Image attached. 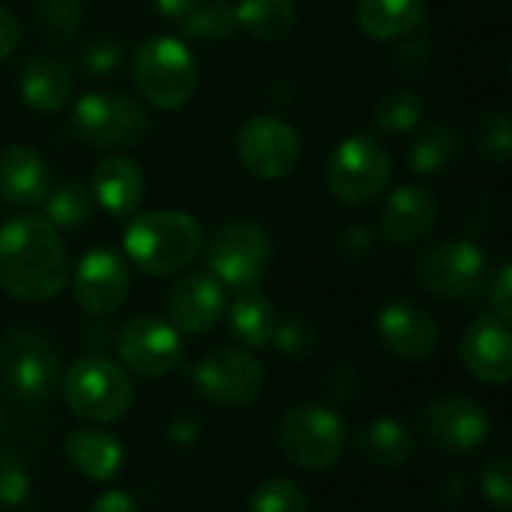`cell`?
<instances>
[{
    "label": "cell",
    "mask_w": 512,
    "mask_h": 512,
    "mask_svg": "<svg viewBox=\"0 0 512 512\" xmlns=\"http://www.w3.org/2000/svg\"><path fill=\"white\" fill-rule=\"evenodd\" d=\"M117 354L129 372L141 378H165L180 366L183 342L168 321L135 315L117 333Z\"/></svg>",
    "instance_id": "4fadbf2b"
},
{
    "label": "cell",
    "mask_w": 512,
    "mask_h": 512,
    "mask_svg": "<svg viewBox=\"0 0 512 512\" xmlns=\"http://www.w3.org/2000/svg\"><path fill=\"white\" fill-rule=\"evenodd\" d=\"M132 78L138 93L159 111L183 108L198 87V63L174 36H150L135 48Z\"/></svg>",
    "instance_id": "277c9868"
},
{
    "label": "cell",
    "mask_w": 512,
    "mask_h": 512,
    "mask_svg": "<svg viewBox=\"0 0 512 512\" xmlns=\"http://www.w3.org/2000/svg\"><path fill=\"white\" fill-rule=\"evenodd\" d=\"M345 423L327 405H294L279 420L282 456L306 474H324L345 453Z\"/></svg>",
    "instance_id": "5b68a950"
},
{
    "label": "cell",
    "mask_w": 512,
    "mask_h": 512,
    "mask_svg": "<svg viewBox=\"0 0 512 512\" xmlns=\"http://www.w3.org/2000/svg\"><path fill=\"white\" fill-rule=\"evenodd\" d=\"M204 243V231L186 210H150L135 216L123 231L129 261L147 276H171L186 270Z\"/></svg>",
    "instance_id": "7a4b0ae2"
},
{
    "label": "cell",
    "mask_w": 512,
    "mask_h": 512,
    "mask_svg": "<svg viewBox=\"0 0 512 512\" xmlns=\"http://www.w3.org/2000/svg\"><path fill=\"white\" fill-rule=\"evenodd\" d=\"M480 492L498 512L512 510V465L504 456H492L480 468Z\"/></svg>",
    "instance_id": "74e56055"
},
{
    "label": "cell",
    "mask_w": 512,
    "mask_h": 512,
    "mask_svg": "<svg viewBox=\"0 0 512 512\" xmlns=\"http://www.w3.org/2000/svg\"><path fill=\"white\" fill-rule=\"evenodd\" d=\"M72 126L87 147L114 150L138 144L150 132V117L138 102L114 90H93L75 102Z\"/></svg>",
    "instance_id": "30bf717a"
},
{
    "label": "cell",
    "mask_w": 512,
    "mask_h": 512,
    "mask_svg": "<svg viewBox=\"0 0 512 512\" xmlns=\"http://www.w3.org/2000/svg\"><path fill=\"white\" fill-rule=\"evenodd\" d=\"M180 24L189 39H231L237 33L234 9L225 0L198 3Z\"/></svg>",
    "instance_id": "4dcf8cb0"
},
{
    "label": "cell",
    "mask_w": 512,
    "mask_h": 512,
    "mask_svg": "<svg viewBox=\"0 0 512 512\" xmlns=\"http://www.w3.org/2000/svg\"><path fill=\"white\" fill-rule=\"evenodd\" d=\"M201 0H153L156 12L165 18V21H183Z\"/></svg>",
    "instance_id": "bcb514c9"
},
{
    "label": "cell",
    "mask_w": 512,
    "mask_h": 512,
    "mask_svg": "<svg viewBox=\"0 0 512 512\" xmlns=\"http://www.w3.org/2000/svg\"><path fill=\"white\" fill-rule=\"evenodd\" d=\"M60 354L39 330H12L0 339V381L21 402H42L60 384Z\"/></svg>",
    "instance_id": "ba28073f"
},
{
    "label": "cell",
    "mask_w": 512,
    "mask_h": 512,
    "mask_svg": "<svg viewBox=\"0 0 512 512\" xmlns=\"http://www.w3.org/2000/svg\"><path fill=\"white\" fill-rule=\"evenodd\" d=\"M249 512H309V498L300 483L270 477L249 495Z\"/></svg>",
    "instance_id": "1f68e13d"
},
{
    "label": "cell",
    "mask_w": 512,
    "mask_h": 512,
    "mask_svg": "<svg viewBox=\"0 0 512 512\" xmlns=\"http://www.w3.org/2000/svg\"><path fill=\"white\" fill-rule=\"evenodd\" d=\"M321 387H324V393H327L330 402H336V405H351V402H357V396L363 393V375H360V369H357L354 363L336 360V363L327 369Z\"/></svg>",
    "instance_id": "f35d334b"
},
{
    "label": "cell",
    "mask_w": 512,
    "mask_h": 512,
    "mask_svg": "<svg viewBox=\"0 0 512 512\" xmlns=\"http://www.w3.org/2000/svg\"><path fill=\"white\" fill-rule=\"evenodd\" d=\"M66 462L93 483H108L120 474L123 444L102 429H75L63 438Z\"/></svg>",
    "instance_id": "7402d4cb"
},
{
    "label": "cell",
    "mask_w": 512,
    "mask_h": 512,
    "mask_svg": "<svg viewBox=\"0 0 512 512\" xmlns=\"http://www.w3.org/2000/svg\"><path fill=\"white\" fill-rule=\"evenodd\" d=\"M375 330H378V342L384 345V351L405 363L429 360L441 342V327L435 315L426 306L411 303V300L387 303L378 312Z\"/></svg>",
    "instance_id": "2e32d148"
},
{
    "label": "cell",
    "mask_w": 512,
    "mask_h": 512,
    "mask_svg": "<svg viewBox=\"0 0 512 512\" xmlns=\"http://www.w3.org/2000/svg\"><path fill=\"white\" fill-rule=\"evenodd\" d=\"M201 438V423L192 417V414H177L171 423H168V441L180 450H189L195 447Z\"/></svg>",
    "instance_id": "7bdbcfd3"
},
{
    "label": "cell",
    "mask_w": 512,
    "mask_h": 512,
    "mask_svg": "<svg viewBox=\"0 0 512 512\" xmlns=\"http://www.w3.org/2000/svg\"><path fill=\"white\" fill-rule=\"evenodd\" d=\"M474 144L477 150L498 162V165H507L512 153V132H510V114L507 111H486L477 117L474 123Z\"/></svg>",
    "instance_id": "836d02e7"
},
{
    "label": "cell",
    "mask_w": 512,
    "mask_h": 512,
    "mask_svg": "<svg viewBox=\"0 0 512 512\" xmlns=\"http://www.w3.org/2000/svg\"><path fill=\"white\" fill-rule=\"evenodd\" d=\"M489 306H492V315L504 324L512 321V267L510 264H501L498 276L492 279L489 285Z\"/></svg>",
    "instance_id": "60d3db41"
},
{
    "label": "cell",
    "mask_w": 512,
    "mask_h": 512,
    "mask_svg": "<svg viewBox=\"0 0 512 512\" xmlns=\"http://www.w3.org/2000/svg\"><path fill=\"white\" fill-rule=\"evenodd\" d=\"M51 189V168L48 162L24 147L9 144L0 150V201L12 207H33L45 201Z\"/></svg>",
    "instance_id": "44dd1931"
},
{
    "label": "cell",
    "mask_w": 512,
    "mask_h": 512,
    "mask_svg": "<svg viewBox=\"0 0 512 512\" xmlns=\"http://www.w3.org/2000/svg\"><path fill=\"white\" fill-rule=\"evenodd\" d=\"M459 153V132L450 123H435L417 135L408 150V168L414 174H441Z\"/></svg>",
    "instance_id": "83f0119b"
},
{
    "label": "cell",
    "mask_w": 512,
    "mask_h": 512,
    "mask_svg": "<svg viewBox=\"0 0 512 512\" xmlns=\"http://www.w3.org/2000/svg\"><path fill=\"white\" fill-rule=\"evenodd\" d=\"M30 495V471L12 447H0V507L15 510Z\"/></svg>",
    "instance_id": "e575fe53"
},
{
    "label": "cell",
    "mask_w": 512,
    "mask_h": 512,
    "mask_svg": "<svg viewBox=\"0 0 512 512\" xmlns=\"http://www.w3.org/2000/svg\"><path fill=\"white\" fill-rule=\"evenodd\" d=\"M18 42H21V24L9 9L0 6V60H6L18 48Z\"/></svg>",
    "instance_id": "ee69618b"
},
{
    "label": "cell",
    "mask_w": 512,
    "mask_h": 512,
    "mask_svg": "<svg viewBox=\"0 0 512 512\" xmlns=\"http://www.w3.org/2000/svg\"><path fill=\"white\" fill-rule=\"evenodd\" d=\"M423 432H426V441L432 447L453 453V456H462V453L480 450L489 441L492 420L483 411V405H477L474 399L459 396V393H447V396H438L426 405Z\"/></svg>",
    "instance_id": "5bb4252c"
},
{
    "label": "cell",
    "mask_w": 512,
    "mask_h": 512,
    "mask_svg": "<svg viewBox=\"0 0 512 512\" xmlns=\"http://www.w3.org/2000/svg\"><path fill=\"white\" fill-rule=\"evenodd\" d=\"M18 87H21L24 102L33 111L51 114V111H60L72 99L75 78L63 60L48 57V54H36L24 63Z\"/></svg>",
    "instance_id": "603a6c76"
},
{
    "label": "cell",
    "mask_w": 512,
    "mask_h": 512,
    "mask_svg": "<svg viewBox=\"0 0 512 512\" xmlns=\"http://www.w3.org/2000/svg\"><path fill=\"white\" fill-rule=\"evenodd\" d=\"M90 216H93V195H90V189L84 183L63 180L54 189H48V195H45V219L54 228L75 231V228L87 225Z\"/></svg>",
    "instance_id": "f1b7e54d"
},
{
    "label": "cell",
    "mask_w": 512,
    "mask_h": 512,
    "mask_svg": "<svg viewBox=\"0 0 512 512\" xmlns=\"http://www.w3.org/2000/svg\"><path fill=\"white\" fill-rule=\"evenodd\" d=\"M426 21V0H357V24L366 36L405 39Z\"/></svg>",
    "instance_id": "d4e9b609"
},
{
    "label": "cell",
    "mask_w": 512,
    "mask_h": 512,
    "mask_svg": "<svg viewBox=\"0 0 512 512\" xmlns=\"http://www.w3.org/2000/svg\"><path fill=\"white\" fill-rule=\"evenodd\" d=\"M393 174L387 147L372 135H351L339 141L327 162V189L345 207H366L381 198Z\"/></svg>",
    "instance_id": "52a82bcc"
},
{
    "label": "cell",
    "mask_w": 512,
    "mask_h": 512,
    "mask_svg": "<svg viewBox=\"0 0 512 512\" xmlns=\"http://www.w3.org/2000/svg\"><path fill=\"white\" fill-rule=\"evenodd\" d=\"M192 381L210 405L246 408L264 393L267 375H264V366L249 351L213 348L198 360Z\"/></svg>",
    "instance_id": "8fae6325"
},
{
    "label": "cell",
    "mask_w": 512,
    "mask_h": 512,
    "mask_svg": "<svg viewBox=\"0 0 512 512\" xmlns=\"http://www.w3.org/2000/svg\"><path fill=\"white\" fill-rule=\"evenodd\" d=\"M60 393L66 408L87 423L108 426L129 414L135 402L132 378L108 357H81L60 375Z\"/></svg>",
    "instance_id": "3957f363"
},
{
    "label": "cell",
    "mask_w": 512,
    "mask_h": 512,
    "mask_svg": "<svg viewBox=\"0 0 512 512\" xmlns=\"http://www.w3.org/2000/svg\"><path fill=\"white\" fill-rule=\"evenodd\" d=\"M168 324L183 336L210 333L225 315V285L207 270L180 276L168 291Z\"/></svg>",
    "instance_id": "ac0fdd59"
},
{
    "label": "cell",
    "mask_w": 512,
    "mask_h": 512,
    "mask_svg": "<svg viewBox=\"0 0 512 512\" xmlns=\"http://www.w3.org/2000/svg\"><path fill=\"white\" fill-rule=\"evenodd\" d=\"M357 450L369 465L384 468V471H399L414 459L417 438L399 417L381 414L360 429Z\"/></svg>",
    "instance_id": "cb8c5ba5"
},
{
    "label": "cell",
    "mask_w": 512,
    "mask_h": 512,
    "mask_svg": "<svg viewBox=\"0 0 512 512\" xmlns=\"http://www.w3.org/2000/svg\"><path fill=\"white\" fill-rule=\"evenodd\" d=\"M429 57V39L417 36V30L408 33V39L393 51V63L402 75H423L429 69Z\"/></svg>",
    "instance_id": "ab89813d"
},
{
    "label": "cell",
    "mask_w": 512,
    "mask_h": 512,
    "mask_svg": "<svg viewBox=\"0 0 512 512\" xmlns=\"http://www.w3.org/2000/svg\"><path fill=\"white\" fill-rule=\"evenodd\" d=\"M84 21L81 0H42L36 9V30L48 42H66L78 33Z\"/></svg>",
    "instance_id": "d6a6232c"
},
{
    "label": "cell",
    "mask_w": 512,
    "mask_h": 512,
    "mask_svg": "<svg viewBox=\"0 0 512 512\" xmlns=\"http://www.w3.org/2000/svg\"><path fill=\"white\" fill-rule=\"evenodd\" d=\"M270 261V234L255 222H228L207 243V273L234 291H252L267 276Z\"/></svg>",
    "instance_id": "9c48e42d"
},
{
    "label": "cell",
    "mask_w": 512,
    "mask_h": 512,
    "mask_svg": "<svg viewBox=\"0 0 512 512\" xmlns=\"http://www.w3.org/2000/svg\"><path fill=\"white\" fill-rule=\"evenodd\" d=\"M90 512H141V510H138V501H135L129 492L114 489V492H102V495L93 501Z\"/></svg>",
    "instance_id": "f6af8a7d"
},
{
    "label": "cell",
    "mask_w": 512,
    "mask_h": 512,
    "mask_svg": "<svg viewBox=\"0 0 512 512\" xmlns=\"http://www.w3.org/2000/svg\"><path fill=\"white\" fill-rule=\"evenodd\" d=\"M423 114H426V105L423 99L408 90V87H399V90H390L378 99L375 105V126L387 135H405V132H414L420 123H423Z\"/></svg>",
    "instance_id": "f546056e"
},
{
    "label": "cell",
    "mask_w": 512,
    "mask_h": 512,
    "mask_svg": "<svg viewBox=\"0 0 512 512\" xmlns=\"http://www.w3.org/2000/svg\"><path fill=\"white\" fill-rule=\"evenodd\" d=\"M237 156L243 168L258 180H282L297 171L303 144L294 126L273 114L246 120L237 132Z\"/></svg>",
    "instance_id": "7c38bea8"
},
{
    "label": "cell",
    "mask_w": 512,
    "mask_h": 512,
    "mask_svg": "<svg viewBox=\"0 0 512 512\" xmlns=\"http://www.w3.org/2000/svg\"><path fill=\"white\" fill-rule=\"evenodd\" d=\"M69 282V255L45 216H15L0 228V288L24 303H48Z\"/></svg>",
    "instance_id": "6da1fadb"
},
{
    "label": "cell",
    "mask_w": 512,
    "mask_h": 512,
    "mask_svg": "<svg viewBox=\"0 0 512 512\" xmlns=\"http://www.w3.org/2000/svg\"><path fill=\"white\" fill-rule=\"evenodd\" d=\"M129 264L111 249H90L72 270V297L90 318L114 315L129 297Z\"/></svg>",
    "instance_id": "9a60e30c"
},
{
    "label": "cell",
    "mask_w": 512,
    "mask_h": 512,
    "mask_svg": "<svg viewBox=\"0 0 512 512\" xmlns=\"http://www.w3.org/2000/svg\"><path fill=\"white\" fill-rule=\"evenodd\" d=\"M441 216V204L432 189L408 183L390 192L381 210V234L393 246H414L426 240Z\"/></svg>",
    "instance_id": "d6986e66"
},
{
    "label": "cell",
    "mask_w": 512,
    "mask_h": 512,
    "mask_svg": "<svg viewBox=\"0 0 512 512\" xmlns=\"http://www.w3.org/2000/svg\"><path fill=\"white\" fill-rule=\"evenodd\" d=\"M273 345L288 360H306L315 348V327L300 315H291L285 321L279 318L276 333H273Z\"/></svg>",
    "instance_id": "8d00e7d4"
},
{
    "label": "cell",
    "mask_w": 512,
    "mask_h": 512,
    "mask_svg": "<svg viewBox=\"0 0 512 512\" xmlns=\"http://www.w3.org/2000/svg\"><path fill=\"white\" fill-rule=\"evenodd\" d=\"M279 324V312L270 297L261 291H240V297L228 309V330L243 348H267L273 342Z\"/></svg>",
    "instance_id": "484cf974"
},
{
    "label": "cell",
    "mask_w": 512,
    "mask_h": 512,
    "mask_svg": "<svg viewBox=\"0 0 512 512\" xmlns=\"http://www.w3.org/2000/svg\"><path fill=\"white\" fill-rule=\"evenodd\" d=\"M459 360L465 372L489 387H507L512 378V333L510 324L495 315L474 318L459 342Z\"/></svg>",
    "instance_id": "e0dca14e"
},
{
    "label": "cell",
    "mask_w": 512,
    "mask_h": 512,
    "mask_svg": "<svg viewBox=\"0 0 512 512\" xmlns=\"http://www.w3.org/2000/svg\"><path fill=\"white\" fill-rule=\"evenodd\" d=\"M123 42L111 39V36H99L90 39L81 51H78V63L90 78H111L120 66H123Z\"/></svg>",
    "instance_id": "d590c367"
},
{
    "label": "cell",
    "mask_w": 512,
    "mask_h": 512,
    "mask_svg": "<svg viewBox=\"0 0 512 512\" xmlns=\"http://www.w3.org/2000/svg\"><path fill=\"white\" fill-rule=\"evenodd\" d=\"M237 30L249 33L258 42L285 39L297 24L294 0H240L234 9Z\"/></svg>",
    "instance_id": "4316f807"
},
{
    "label": "cell",
    "mask_w": 512,
    "mask_h": 512,
    "mask_svg": "<svg viewBox=\"0 0 512 512\" xmlns=\"http://www.w3.org/2000/svg\"><path fill=\"white\" fill-rule=\"evenodd\" d=\"M339 246H342V255H345V258L363 261V258H369L372 249H375V234H372V228H366V225H351V228H345Z\"/></svg>",
    "instance_id": "b9f144b4"
},
{
    "label": "cell",
    "mask_w": 512,
    "mask_h": 512,
    "mask_svg": "<svg viewBox=\"0 0 512 512\" xmlns=\"http://www.w3.org/2000/svg\"><path fill=\"white\" fill-rule=\"evenodd\" d=\"M414 279L438 300H474L489 282V258L474 240L450 237L417 255Z\"/></svg>",
    "instance_id": "8992f818"
},
{
    "label": "cell",
    "mask_w": 512,
    "mask_h": 512,
    "mask_svg": "<svg viewBox=\"0 0 512 512\" xmlns=\"http://www.w3.org/2000/svg\"><path fill=\"white\" fill-rule=\"evenodd\" d=\"M93 201L114 219L132 216L144 201V171L129 156H108L93 168L90 177Z\"/></svg>",
    "instance_id": "ffe728a7"
}]
</instances>
